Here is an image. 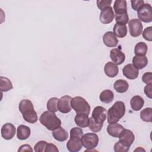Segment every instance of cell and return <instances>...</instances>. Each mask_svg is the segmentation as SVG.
<instances>
[{"mask_svg": "<svg viewBox=\"0 0 152 152\" xmlns=\"http://www.w3.org/2000/svg\"><path fill=\"white\" fill-rule=\"evenodd\" d=\"M83 136V131L81 128L74 127L70 130V138L66 143V147L70 152H77L83 146L81 138Z\"/></svg>", "mask_w": 152, "mask_h": 152, "instance_id": "cell-2", "label": "cell"}, {"mask_svg": "<svg viewBox=\"0 0 152 152\" xmlns=\"http://www.w3.org/2000/svg\"><path fill=\"white\" fill-rule=\"evenodd\" d=\"M110 57L116 65L122 64L125 59V55L118 48L112 49L110 52Z\"/></svg>", "mask_w": 152, "mask_h": 152, "instance_id": "cell-15", "label": "cell"}, {"mask_svg": "<svg viewBox=\"0 0 152 152\" xmlns=\"http://www.w3.org/2000/svg\"><path fill=\"white\" fill-rule=\"evenodd\" d=\"M129 31L130 35L133 37H136L140 36L142 32L143 26L138 19H132L128 23Z\"/></svg>", "mask_w": 152, "mask_h": 152, "instance_id": "cell-8", "label": "cell"}, {"mask_svg": "<svg viewBox=\"0 0 152 152\" xmlns=\"http://www.w3.org/2000/svg\"><path fill=\"white\" fill-rule=\"evenodd\" d=\"M113 9L115 14L127 12L126 1L125 0H116L114 2Z\"/></svg>", "mask_w": 152, "mask_h": 152, "instance_id": "cell-24", "label": "cell"}, {"mask_svg": "<svg viewBox=\"0 0 152 152\" xmlns=\"http://www.w3.org/2000/svg\"><path fill=\"white\" fill-rule=\"evenodd\" d=\"M111 3H112L111 0H98V1H97V7L101 11L110 7Z\"/></svg>", "mask_w": 152, "mask_h": 152, "instance_id": "cell-35", "label": "cell"}, {"mask_svg": "<svg viewBox=\"0 0 152 152\" xmlns=\"http://www.w3.org/2000/svg\"><path fill=\"white\" fill-rule=\"evenodd\" d=\"M58 102L59 99L57 97L50 98L47 103V109L51 112H56L58 110Z\"/></svg>", "mask_w": 152, "mask_h": 152, "instance_id": "cell-30", "label": "cell"}, {"mask_svg": "<svg viewBox=\"0 0 152 152\" xmlns=\"http://www.w3.org/2000/svg\"><path fill=\"white\" fill-rule=\"evenodd\" d=\"M18 151H33V149L28 144H24L20 147Z\"/></svg>", "mask_w": 152, "mask_h": 152, "instance_id": "cell-42", "label": "cell"}, {"mask_svg": "<svg viewBox=\"0 0 152 152\" xmlns=\"http://www.w3.org/2000/svg\"><path fill=\"white\" fill-rule=\"evenodd\" d=\"M83 146L87 150L93 149L96 147L99 143L98 135L95 133H86L81 138Z\"/></svg>", "mask_w": 152, "mask_h": 152, "instance_id": "cell-6", "label": "cell"}, {"mask_svg": "<svg viewBox=\"0 0 152 152\" xmlns=\"http://www.w3.org/2000/svg\"><path fill=\"white\" fill-rule=\"evenodd\" d=\"M103 43L107 47H116L118 43V40L112 31H107L103 36Z\"/></svg>", "mask_w": 152, "mask_h": 152, "instance_id": "cell-16", "label": "cell"}, {"mask_svg": "<svg viewBox=\"0 0 152 152\" xmlns=\"http://www.w3.org/2000/svg\"><path fill=\"white\" fill-rule=\"evenodd\" d=\"M113 33L119 38H124L127 34V27L126 25L116 23L113 28Z\"/></svg>", "mask_w": 152, "mask_h": 152, "instance_id": "cell-25", "label": "cell"}, {"mask_svg": "<svg viewBox=\"0 0 152 152\" xmlns=\"http://www.w3.org/2000/svg\"><path fill=\"white\" fill-rule=\"evenodd\" d=\"M18 109L26 122L30 124H34L37 121V114L34 110L33 104L30 100H22L19 103Z\"/></svg>", "mask_w": 152, "mask_h": 152, "instance_id": "cell-1", "label": "cell"}, {"mask_svg": "<svg viewBox=\"0 0 152 152\" xmlns=\"http://www.w3.org/2000/svg\"><path fill=\"white\" fill-rule=\"evenodd\" d=\"M142 81L145 84L152 83V73L151 72L144 73L142 77Z\"/></svg>", "mask_w": 152, "mask_h": 152, "instance_id": "cell-39", "label": "cell"}, {"mask_svg": "<svg viewBox=\"0 0 152 152\" xmlns=\"http://www.w3.org/2000/svg\"><path fill=\"white\" fill-rule=\"evenodd\" d=\"M71 99L72 97L68 95L61 97L58 102V110L63 113L69 112L72 109L71 105Z\"/></svg>", "mask_w": 152, "mask_h": 152, "instance_id": "cell-11", "label": "cell"}, {"mask_svg": "<svg viewBox=\"0 0 152 152\" xmlns=\"http://www.w3.org/2000/svg\"><path fill=\"white\" fill-rule=\"evenodd\" d=\"M141 119L147 122H151L152 121V109L147 107L142 109L140 112Z\"/></svg>", "mask_w": 152, "mask_h": 152, "instance_id": "cell-31", "label": "cell"}, {"mask_svg": "<svg viewBox=\"0 0 152 152\" xmlns=\"http://www.w3.org/2000/svg\"><path fill=\"white\" fill-rule=\"evenodd\" d=\"M131 7L135 11H138L144 4V1L143 0H132L131 1Z\"/></svg>", "mask_w": 152, "mask_h": 152, "instance_id": "cell-38", "label": "cell"}, {"mask_svg": "<svg viewBox=\"0 0 152 152\" xmlns=\"http://www.w3.org/2000/svg\"><path fill=\"white\" fill-rule=\"evenodd\" d=\"M124 75L129 80L136 79L139 75L138 69H136L132 64L126 65L122 69Z\"/></svg>", "mask_w": 152, "mask_h": 152, "instance_id": "cell-14", "label": "cell"}, {"mask_svg": "<svg viewBox=\"0 0 152 152\" xmlns=\"http://www.w3.org/2000/svg\"><path fill=\"white\" fill-rule=\"evenodd\" d=\"M144 104V100L140 96L136 95L132 97L130 100V104L132 109L134 111H138L142 109Z\"/></svg>", "mask_w": 152, "mask_h": 152, "instance_id": "cell-23", "label": "cell"}, {"mask_svg": "<svg viewBox=\"0 0 152 152\" xmlns=\"http://www.w3.org/2000/svg\"><path fill=\"white\" fill-rule=\"evenodd\" d=\"M148 64V59L145 56L135 55L132 59V65L137 69L145 68Z\"/></svg>", "mask_w": 152, "mask_h": 152, "instance_id": "cell-19", "label": "cell"}, {"mask_svg": "<svg viewBox=\"0 0 152 152\" xmlns=\"http://www.w3.org/2000/svg\"><path fill=\"white\" fill-rule=\"evenodd\" d=\"M113 149L115 152H126L129 150V147L125 146L119 141H118L114 145Z\"/></svg>", "mask_w": 152, "mask_h": 152, "instance_id": "cell-37", "label": "cell"}, {"mask_svg": "<svg viewBox=\"0 0 152 152\" xmlns=\"http://www.w3.org/2000/svg\"><path fill=\"white\" fill-rule=\"evenodd\" d=\"M134 151H140V152H142V151H144V152H145V150L144 149V148H142V147H138V148H137L135 150H134Z\"/></svg>", "mask_w": 152, "mask_h": 152, "instance_id": "cell-43", "label": "cell"}, {"mask_svg": "<svg viewBox=\"0 0 152 152\" xmlns=\"http://www.w3.org/2000/svg\"><path fill=\"white\" fill-rule=\"evenodd\" d=\"M115 14L111 7H109L102 11L100 14L99 19L102 23L107 24L110 23L114 19Z\"/></svg>", "mask_w": 152, "mask_h": 152, "instance_id": "cell-13", "label": "cell"}, {"mask_svg": "<svg viewBox=\"0 0 152 152\" xmlns=\"http://www.w3.org/2000/svg\"><path fill=\"white\" fill-rule=\"evenodd\" d=\"M148 46L144 42H140L138 43L134 48V53L135 55L145 56L147 52Z\"/></svg>", "mask_w": 152, "mask_h": 152, "instance_id": "cell-29", "label": "cell"}, {"mask_svg": "<svg viewBox=\"0 0 152 152\" xmlns=\"http://www.w3.org/2000/svg\"><path fill=\"white\" fill-rule=\"evenodd\" d=\"M58 152L59 150L56 146L52 143H48L46 149H45V152Z\"/></svg>", "mask_w": 152, "mask_h": 152, "instance_id": "cell-41", "label": "cell"}, {"mask_svg": "<svg viewBox=\"0 0 152 152\" xmlns=\"http://www.w3.org/2000/svg\"><path fill=\"white\" fill-rule=\"evenodd\" d=\"M52 135L53 138L60 142L66 140L68 138V132L61 126H59L52 131Z\"/></svg>", "mask_w": 152, "mask_h": 152, "instance_id": "cell-22", "label": "cell"}, {"mask_svg": "<svg viewBox=\"0 0 152 152\" xmlns=\"http://www.w3.org/2000/svg\"><path fill=\"white\" fill-rule=\"evenodd\" d=\"M107 110L102 106H96L92 112L91 118L97 124L103 125L104 121L106 119Z\"/></svg>", "mask_w": 152, "mask_h": 152, "instance_id": "cell-9", "label": "cell"}, {"mask_svg": "<svg viewBox=\"0 0 152 152\" xmlns=\"http://www.w3.org/2000/svg\"><path fill=\"white\" fill-rule=\"evenodd\" d=\"M104 71L105 74L110 78L116 77L119 72V68L117 65L112 62H108L104 67Z\"/></svg>", "mask_w": 152, "mask_h": 152, "instance_id": "cell-18", "label": "cell"}, {"mask_svg": "<svg viewBox=\"0 0 152 152\" xmlns=\"http://www.w3.org/2000/svg\"><path fill=\"white\" fill-rule=\"evenodd\" d=\"M124 129V127L122 125L116 122L109 124L107 126L106 130L109 135L115 138H118Z\"/></svg>", "mask_w": 152, "mask_h": 152, "instance_id": "cell-17", "label": "cell"}, {"mask_svg": "<svg viewBox=\"0 0 152 152\" xmlns=\"http://www.w3.org/2000/svg\"><path fill=\"white\" fill-rule=\"evenodd\" d=\"M125 113V106L123 102L117 101L107 111V122L116 123L121 119Z\"/></svg>", "mask_w": 152, "mask_h": 152, "instance_id": "cell-3", "label": "cell"}, {"mask_svg": "<svg viewBox=\"0 0 152 152\" xmlns=\"http://www.w3.org/2000/svg\"><path fill=\"white\" fill-rule=\"evenodd\" d=\"M39 121L40 124L45 126L48 130L53 129L61 126V121L56 116L55 113L50 111H45L40 116Z\"/></svg>", "mask_w": 152, "mask_h": 152, "instance_id": "cell-4", "label": "cell"}, {"mask_svg": "<svg viewBox=\"0 0 152 152\" xmlns=\"http://www.w3.org/2000/svg\"><path fill=\"white\" fill-rule=\"evenodd\" d=\"M129 16L127 12L123 14H115V21L116 23L126 25L128 23Z\"/></svg>", "mask_w": 152, "mask_h": 152, "instance_id": "cell-32", "label": "cell"}, {"mask_svg": "<svg viewBox=\"0 0 152 152\" xmlns=\"http://www.w3.org/2000/svg\"><path fill=\"white\" fill-rule=\"evenodd\" d=\"M48 142L45 141H40L36 144L34 147V150L36 152H45Z\"/></svg>", "mask_w": 152, "mask_h": 152, "instance_id": "cell-34", "label": "cell"}, {"mask_svg": "<svg viewBox=\"0 0 152 152\" xmlns=\"http://www.w3.org/2000/svg\"><path fill=\"white\" fill-rule=\"evenodd\" d=\"M142 34V37L145 40L151 42L152 40V27H151V26L146 27L144 30Z\"/></svg>", "mask_w": 152, "mask_h": 152, "instance_id": "cell-36", "label": "cell"}, {"mask_svg": "<svg viewBox=\"0 0 152 152\" xmlns=\"http://www.w3.org/2000/svg\"><path fill=\"white\" fill-rule=\"evenodd\" d=\"M119 142L125 146L130 147L135 140V135L133 132L127 129H124L118 137Z\"/></svg>", "mask_w": 152, "mask_h": 152, "instance_id": "cell-10", "label": "cell"}, {"mask_svg": "<svg viewBox=\"0 0 152 152\" xmlns=\"http://www.w3.org/2000/svg\"><path fill=\"white\" fill-rule=\"evenodd\" d=\"M137 16L140 21L144 23L152 21V7L149 4H144L137 11Z\"/></svg>", "mask_w": 152, "mask_h": 152, "instance_id": "cell-7", "label": "cell"}, {"mask_svg": "<svg viewBox=\"0 0 152 152\" xmlns=\"http://www.w3.org/2000/svg\"><path fill=\"white\" fill-rule=\"evenodd\" d=\"M15 134V127L11 123L5 124L1 128L2 137L7 140L12 139Z\"/></svg>", "mask_w": 152, "mask_h": 152, "instance_id": "cell-12", "label": "cell"}, {"mask_svg": "<svg viewBox=\"0 0 152 152\" xmlns=\"http://www.w3.org/2000/svg\"><path fill=\"white\" fill-rule=\"evenodd\" d=\"M31 131L28 126L24 125H20L18 126L17 130V137L20 140H25L30 135Z\"/></svg>", "mask_w": 152, "mask_h": 152, "instance_id": "cell-21", "label": "cell"}, {"mask_svg": "<svg viewBox=\"0 0 152 152\" xmlns=\"http://www.w3.org/2000/svg\"><path fill=\"white\" fill-rule=\"evenodd\" d=\"M74 121L79 127L86 128L88 126L90 118H88V115L86 113H77Z\"/></svg>", "mask_w": 152, "mask_h": 152, "instance_id": "cell-20", "label": "cell"}, {"mask_svg": "<svg viewBox=\"0 0 152 152\" xmlns=\"http://www.w3.org/2000/svg\"><path fill=\"white\" fill-rule=\"evenodd\" d=\"M114 98V94L113 92L110 90H103L99 96L100 101L104 103H109L112 102Z\"/></svg>", "mask_w": 152, "mask_h": 152, "instance_id": "cell-27", "label": "cell"}, {"mask_svg": "<svg viewBox=\"0 0 152 152\" xmlns=\"http://www.w3.org/2000/svg\"><path fill=\"white\" fill-rule=\"evenodd\" d=\"M88 127L89 129L94 132H97L99 131H100L102 127H103V125L102 124H99L97 123H96L92 118L91 117L90 118V121H89V125H88Z\"/></svg>", "mask_w": 152, "mask_h": 152, "instance_id": "cell-33", "label": "cell"}, {"mask_svg": "<svg viewBox=\"0 0 152 152\" xmlns=\"http://www.w3.org/2000/svg\"><path fill=\"white\" fill-rule=\"evenodd\" d=\"M144 91L145 95L149 99H151L152 98V83L147 84V85L144 87Z\"/></svg>", "mask_w": 152, "mask_h": 152, "instance_id": "cell-40", "label": "cell"}, {"mask_svg": "<svg viewBox=\"0 0 152 152\" xmlns=\"http://www.w3.org/2000/svg\"><path fill=\"white\" fill-rule=\"evenodd\" d=\"M114 89L119 93H123L126 92L128 88L129 84L128 82L124 80H116L113 84Z\"/></svg>", "mask_w": 152, "mask_h": 152, "instance_id": "cell-26", "label": "cell"}, {"mask_svg": "<svg viewBox=\"0 0 152 152\" xmlns=\"http://www.w3.org/2000/svg\"><path fill=\"white\" fill-rule=\"evenodd\" d=\"M71 105L77 113L90 114V106L82 97L76 96L72 98L71 100Z\"/></svg>", "mask_w": 152, "mask_h": 152, "instance_id": "cell-5", "label": "cell"}, {"mask_svg": "<svg viewBox=\"0 0 152 152\" xmlns=\"http://www.w3.org/2000/svg\"><path fill=\"white\" fill-rule=\"evenodd\" d=\"M12 88V84L10 79L2 76L0 77V90L2 92L8 91Z\"/></svg>", "mask_w": 152, "mask_h": 152, "instance_id": "cell-28", "label": "cell"}]
</instances>
